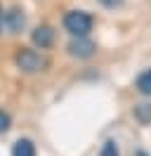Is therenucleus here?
I'll return each instance as SVG.
<instances>
[{
  "mask_svg": "<svg viewBox=\"0 0 151 156\" xmlns=\"http://www.w3.org/2000/svg\"><path fill=\"white\" fill-rule=\"evenodd\" d=\"M94 50H97V45H94L87 36H85V38H73L68 43V55L76 57V59H90L94 55Z\"/></svg>",
  "mask_w": 151,
  "mask_h": 156,
  "instance_id": "3",
  "label": "nucleus"
},
{
  "mask_svg": "<svg viewBox=\"0 0 151 156\" xmlns=\"http://www.w3.org/2000/svg\"><path fill=\"white\" fill-rule=\"evenodd\" d=\"M5 24H7L9 33H19L21 31V26H24V14H21V10H9L5 12Z\"/></svg>",
  "mask_w": 151,
  "mask_h": 156,
  "instance_id": "5",
  "label": "nucleus"
},
{
  "mask_svg": "<svg viewBox=\"0 0 151 156\" xmlns=\"http://www.w3.org/2000/svg\"><path fill=\"white\" fill-rule=\"evenodd\" d=\"M64 29L73 38H85L92 31V17L83 10H71L64 14Z\"/></svg>",
  "mask_w": 151,
  "mask_h": 156,
  "instance_id": "2",
  "label": "nucleus"
},
{
  "mask_svg": "<svg viewBox=\"0 0 151 156\" xmlns=\"http://www.w3.org/2000/svg\"><path fill=\"white\" fill-rule=\"evenodd\" d=\"M12 156H36V144L31 140H26V137H21L12 147Z\"/></svg>",
  "mask_w": 151,
  "mask_h": 156,
  "instance_id": "6",
  "label": "nucleus"
},
{
  "mask_svg": "<svg viewBox=\"0 0 151 156\" xmlns=\"http://www.w3.org/2000/svg\"><path fill=\"white\" fill-rule=\"evenodd\" d=\"M132 114H135V121L142 123V126H149L151 123V104H137Z\"/></svg>",
  "mask_w": 151,
  "mask_h": 156,
  "instance_id": "8",
  "label": "nucleus"
},
{
  "mask_svg": "<svg viewBox=\"0 0 151 156\" xmlns=\"http://www.w3.org/2000/svg\"><path fill=\"white\" fill-rule=\"evenodd\" d=\"M2 24H5V14H2V5H0V31H2Z\"/></svg>",
  "mask_w": 151,
  "mask_h": 156,
  "instance_id": "12",
  "label": "nucleus"
},
{
  "mask_svg": "<svg viewBox=\"0 0 151 156\" xmlns=\"http://www.w3.org/2000/svg\"><path fill=\"white\" fill-rule=\"evenodd\" d=\"M99 156H121V154H118V147H116V142H104Z\"/></svg>",
  "mask_w": 151,
  "mask_h": 156,
  "instance_id": "9",
  "label": "nucleus"
},
{
  "mask_svg": "<svg viewBox=\"0 0 151 156\" xmlns=\"http://www.w3.org/2000/svg\"><path fill=\"white\" fill-rule=\"evenodd\" d=\"M99 2H102L104 7H116V5H121L123 0H99Z\"/></svg>",
  "mask_w": 151,
  "mask_h": 156,
  "instance_id": "11",
  "label": "nucleus"
},
{
  "mask_svg": "<svg viewBox=\"0 0 151 156\" xmlns=\"http://www.w3.org/2000/svg\"><path fill=\"white\" fill-rule=\"evenodd\" d=\"M14 64L24 73H40V71H45L50 66V59L31 48H19L17 55H14Z\"/></svg>",
  "mask_w": 151,
  "mask_h": 156,
  "instance_id": "1",
  "label": "nucleus"
},
{
  "mask_svg": "<svg viewBox=\"0 0 151 156\" xmlns=\"http://www.w3.org/2000/svg\"><path fill=\"white\" fill-rule=\"evenodd\" d=\"M135 88L139 90L142 95H146V97H151V69H146V71H142L139 76H137V80H135Z\"/></svg>",
  "mask_w": 151,
  "mask_h": 156,
  "instance_id": "7",
  "label": "nucleus"
},
{
  "mask_svg": "<svg viewBox=\"0 0 151 156\" xmlns=\"http://www.w3.org/2000/svg\"><path fill=\"white\" fill-rule=\"evenodd\" d=\"M9 126H12V118H9V114L0 109V135H2V133H7Z\"/></svg>",
  "mask_w": 151,
  "mask_h": 156,
  "instance_id": "10",
  "label": "nucleus"
},
{
  "mask_svg": "<svg viewBox=\"0 0 151 156\" xmlns=\"http://www.w3.org/2000/svg\"><path fill=\"white\" fill-rule=\"evenodd\" d=\"M31 40H33V45L40 50H47L52 43H54V31H52V26H38V29H33V33H31Z\"/></svg>",
  "mask_w": 151,
  "mask_h": 156,
  "instance_id": "4",
  "label": "nucleus"
}]
</instances>
